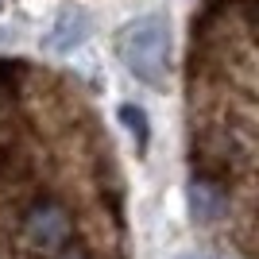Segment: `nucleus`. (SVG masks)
Segmentation results:
<instances>
[{
	"label": "nucleus",
	"mask_w": 259,
	"mask_h": 259,
	"mask_svg": "<svg viewBox=\"0 0 259 259\" xmlns=\"http://www.w3.org/2000/svg\"><path fill=\"white\" fill-rule=\"evenodd\" d=\"M85 201H77L70 186H47L16 209L8 225L12 259H51L81 240Z\"/></svg>",
	"instance_id": "nucleus-1"
},
{
	"label": "nucleus",
	"mask_w": 259,
	"mask_h": 259,
	"mask_svg": "<svg viewBox=\"0 0 259 259\" xmlns=\"http://www.w3.org/2000/svg\"><path fill=\"white\" fill-rule=\"evenodd\" d=\"M182 259H205V255H182Z\"/></svg>",
	"instance_id": "nucleus-7"
},
{
	"label": "nucleus",
	"mask_w": 259,
	"mask_h": 259,
	"mask_svg": "<svg viewBox=\"0 0 259 259\" xmlns=\"http://www.w3.org/2000/svg\"><path fill=\"white\" fill-rule=\"evenodd\" d=\"M244 201H251V190H236V186L213 182V178H194V174L186 182V213L201 228L228 225L236 217V205H244Z\"/></svg>",
	"instance_id": "nucleus-3"
},
{
	"label": "nucleus",
	"mask_w": 259,
	"mask_h": 259,
	"mask_svg": "<svg viewBox=\"0 0 259 259\" xmlns=\"http://www.w3.org/2000/svg\"><path fill=\"white\" fill-rule=\"evenodd\" d=\"M120 120H124V128L136 136L140 151H147V136H151V128H147V112H143L140 105H120Z\"/></svg>",
	"instance_id": "nucleus-5"
},
{
	"label": "nucleus",
	"mask_w": 259,
	"mask_h": 259,
	"mask_svg": "<svg viewBox=\"0 0 259 259\" xmlns=\"http://www.w3.org/2000/svg\"><path fill=\"white\" fill-rule=\"evenodd\" d=\"M51 259H120V251H93L89 244H70V248H62L58 255H51Z\"/></svg>",
	"instance_id": "nucleus-6"
},
{
	"label": "nucleus",
	"mask_w": 259,
	"mask_h": 259,
	"mask_svg": "<svg viewBox=\"0 0 259 259\" xmlns=\"http://www.w3.org/2000/svg\"><path fill=\"white\" fill-rule=\"evenodd\" d=\"M116 58L136 81L162 89L170 77V27L162 16H140L116 31Z\"/></svg>",
	"instance_id": "nucleus-2"
},
{
	"label": "nucleus",
	"mask_w": 259,
	"mask_h": 259,
	"mask_svg": "<svg viewBox=\"0 0 259 259\" xmlns=\"http://www.w3.org/2000/svg\"><path fill=\"white\" fill-rule=\"evenodd\" d=\"M89 35V16L81 8H66L62 16H58V23H54V31H51V51H74L81 39Z\"/></svg>",
	"instance_id": "nucleus-4"
}]
</instances>
